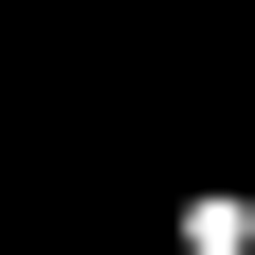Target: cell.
Masks as SVG:
<instances>
[{
  "mask_svg": "<svg viewBox=\"0 0 255 255\" xmlns=\"http://www.w3.org/2000/svg\"><path fill=\"white\" fill-rule=\"evenodd\" d=\"M164 237H182V255H255V201H237V182H182Z\"/></svg>",
  "mask_w": 255,
  "mask_h": 255,
  "instance_id": "cell-1",
  "label": "cell"
}]
</instances>
